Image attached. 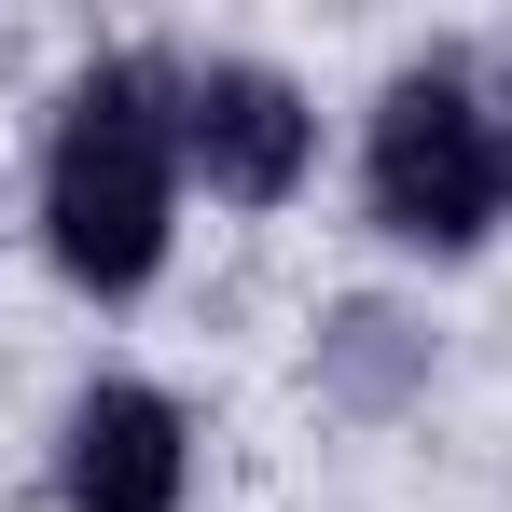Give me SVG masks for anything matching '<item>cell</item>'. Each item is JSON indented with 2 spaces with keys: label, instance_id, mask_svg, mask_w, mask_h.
<instances>
[{
  "label": "cell",
  "instance_id": "2",
  "mask_svg": "<svg viewBox=\"0 0 512 512\" xmlns=\"http://www.w3.org/2000/svg\"><path fill=\"white\" fill-rule=\"evenodd\" d=\"M499 194H512V153H499V125L471 111V84L416 70V84L374 111V222H388V236L471 250V236L499 222Z\"/></svg>",
  "mask_w": 512,
  "mask_h": 512
},
{
  "label": "cell",
  "instance_id": "1",
  "mask_svg": "<svg viewBox=\"0 0 512 512\" xmlns=\"http://www.w3.org/2000/svg\"><path fill=\"white\" fill-rule=\"evenodd\" d=\"M167 180H180V111L153 97V70H97L56 125V167H42L56 263L84 291H139L167 263Z\"/></svg>",
  "mask_w": 512,
  "mask_h": 512
},
{
  "label": "cell",
  "instance_id": "3",
  "mask_svg": "<svg viewBox=\"0 0 512 512\" xmlns=\"http://www.w3.org/2000/svg\"><path fill=\"white\" fill-rule=\"evenodd\" d=\"M305 97L277 84V70H194L180 84V153L208 167V194H236V208H277L291 180H305Z\"/></svg>",
  "mask_w": 512,
  "mask_h": 512
},
{
  "label": "cell",
  "instance_id": "4",
  "mask_svg": "<svg viewBox=\"0 0 512 512\" xmlns=\"http://www.w3.org/2000/svg\"><path fill=\"white\" fill-rule=\"evenodd\" d=\"M56 485H70V512H180V402H153V388H84Z\"/></svg>",
  "mask_w": 512,
  "mask_h": 512
}]
</instances>
